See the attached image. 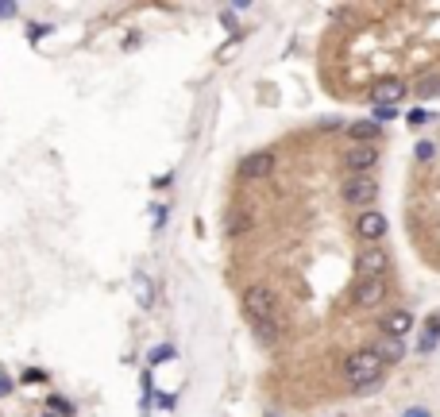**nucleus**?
Here are the masks:
<instances>
[{"label": "nucleus", "instance_id": "f257e3e1", "mask_svg": "<svg viewBox=\"0 0 440 417\" xmlns=\"http://www.w3.org/2000/svg\"><path fill=\"white\" fill-rule=\"evenodd\" d=\"M382 375H386V363L379 359L375 348H359L344 359V378H348L355 390H367V387H375V383H382Z\"/></svg>", "mask_w": 440, "mask_h": 417}, {"label": "nucleus", "instance_id": "f03ea898", "mask_svg": "<svg viewBox=\"0 0 440 417\" xmlns=\"http://www.w3.org/2000/svg\"><path fill=\"white\" fill-rule=\"evenodd\" d=\"M244 313L255 321H278V294L271 290V286H263V282H255V286H247L244 290Z\"/></svg>", "mask_w": 440, "mask_h": 417}, {"label": "nucleus", "instance_id": "7ed1b4c3", "mask_svg": "<svg viewBox=\"0 0 440 417\" xmlns=\"http://www.w3.org/2000/svg\"><path fill=\"white\" fill-rule=\"evenodd\" d=\"M344 201L352 205V209H371L375 197H379V182H375L371 174H348V182H344Z\"/></svg>", "mask_w": 440, "mask_h": 417}, {"label": "nucleus", "instance_id": "20e7f679", "mask_svg": "<svg viewBox=\"0 0 440 417\" xmlns=\"http://www.w3.org/2000/svg\"><path fill=\"white\" fill-rule=\"evenodd\" d=\"M386 247H379V243H371V247H363L359 255H355V274L359 278H382L386 274Z\"/></svg>", "mask_w": 440, "mask_h": 417}, {"label": "nucleus", "instance_id": "39448f33", "mask_svg": "<svg viewBox=\"0 0 440 417\" xmlns=\"http://www.w3.org/2000/svg\"><path fill=\"white\" fill-rule=\"evenodd\" d=\"M271 170H274V155H271V151H251L247 159H240V170H235V174L244 178V182H263Z\"/></svg>", "mask_w": 440, "mask_h": 417}, {"label": "nucleus", "instance_id": "423d86ee", "mask_svg": "<svg viewBox=\"0 0 440 417\" xmlns=\"http://www.w3.org/2000/svg\"><path fill=\"white\" fill-rule=\"evenodd\" d=\"M382 298H386V278H359L352 290V305H363V309L379 305Z\"/></svg>", "mask_w": 440, "mask_h": 417}, {"label": "nucleus", "instance_id": "0eeeda50", "mask_svg": "<svg viewBox=\"0 0 440 417\" xmlns=\"http://www.w3.org/2000/svg\"><path fill=\"white\" fill-rule=\"evenodd\" d=\"M355 232H359V240L375 243L386 236V213H375V209H367V213L355 216Z\"/></svg>", "mask_w": 440, "mask_h": 417}, {"label": "nucleus", "instance_id": "6e6552de", "mask_svg": "<svg viewBox=\"0 0 440 417\" xmlns=\"http://www.w3.org/2000/svg\"><path fill=\"white\" fill-rule=\"evenodd\" d=\"M375 163H379V147L355 143L352 151H348V170H352V174H371Z\"/></svg>", "mask_w": 440, "mask_h": 417}, {"label": "nucleus", "instance_id": "1a4fd4ad", "mask_svg": "<svg viewBox=\"0 0 440 417\" xmlns=\"http://www.w3.org/2000/svg\"><path fill=\"white\" fill-rule=\"evenodd\" d=\"M406 97V85H401V81H379V85H375V93H371V101L375 105H386V108H394L398 105V101Z\"/></svg>", "mask_w": 440, "mask_h": 417}, {"label": "nucleus", "instance_id": "9d476101", "mask_svg": "<svg viewBox=\"0 0 440 417\" xmlns=\"http://www.w3.org/2000/svg\"><path fill=\"white\" fill-rule=\"evenodd\" d=\"M413 329V317H410V313H390V317H386V321H382V336H406V332H410Z\"/></svg>", "mask_w": 440, "mask_h": 417}, {"label": "nucleus", "instance_id": "9b49d317", "mask_svg": "<svg viewBox=\"0 0 440 417\" xmlns=\"http://www.w3.org/2000/svg\"><path fill=\"white\" fill-rule=\"evenodd\" d=\"M379 132H382V128H379V124H371V120H355V124H348V136H352L355 143H367V147H375Z\"/></svg>", "mask_w": 440, "mask_h": 417}, {"label": "nucleus", "instance_id": "f8f14e48", "mask_svg": "<svg viewBox=\"0 0 440 417\" xmlns=\"http://www.w3.org/2000/svg\"><path fill=\"white\" fill-rule=\"evenodd\" d=\"M375 352H379L382 363H398V359L406 356V344H401L398 336H382V340H379V348H375Z\"/></svg>", "mask_w": 440, "mask_h": 417}, {"label": "nucleus", "instance_id": "ddd939ff", "mask_svg": "<svg viewBox=\"0 0 440 417\" xmlns=\"http://www.w3.org/2000/svg\"><path fill=\"white\" fill-rule=\"evenodd\" d=\"M255 336H259V344L274 348L278 336H282V321H255Z\"/></svg>", "mask_w": 440, "mask_h": 417}, {"label": "nucleus", "instance_id": "4468645a", "mask_svg": "<svg viewBox=\"0 0 440 417\" xmlns=\"http://www.w3.org/2000/svg\"><path fill=\"white\" fill-rule=\"evenodd\" d=\"M432 97H440V74L417 81V101H432Z\"/></svg>", "mask_w": 440, "mask_h": 417}, {"label": "nucleus", "instance_id": "2eb2a0df", "mask_svg": "<svg viewBox=\"0 0 440 417\" xmlns=\"http://www.w3.org/2000/svg\"><path fill=\"white\" fill-rule=\"evenodd\" d=\"M50 414H59V417H70V414H74V402H66V398H62V394H54V398H50Z\"/></svg>", "mask_w": 440, "mask_h": 417}, {"label": "nucleus", "instance_id": "dca6fc26", "mask_svg": "<svg viewBox=\"0 0 440 417\" xmlns=\"http://www.w3.org/2000/svg\"><path fill=\"white\" fill-rule=\"evenodd\" d=\"M224 228H228L232 236H240V232L247 228V216H244V213H232V216H228V224H224Z\"/></svg>", "mask_w": 440, "mask_h": 417}, {"label": "nucleus", "instance_id": "f3484780", "mask_svg": "<svg viewBox=\"0 0 440 417\" xmlns=\"http://www.w3.org/2000/svg\"><path fill=\"white\" fill-rule=\"evenodd\" d=\"M425 124H429V112H425V108H413V112H410V128L417 132V128H425Z\"/></svg>", "mask_w": 440, "mask_h": 417}, {"label": "nucleus", "instance_id": "a211bd4d", "mask_svg": "<svg viewBox=\"0 0 440 417\" xmlns=\"http://www.w3.org/2000/svg\"><path fill=\"white\" fill-rule=\"evenodd\" d=\"M386 120H394V108H386V105H375V124H386Z\"/></svg>", "mask_w": 440, "mask_h": 417}, {"label": "nucleus", "instance_id": "6ab92c4d", "mask_svg": "<svg viewBox=\"0 0 440 417\" xmlns=\"http://www.w3.org/2000/svg\"><path fill=\"white\" fill-rule=\"evenodd\" d=\"M425 336L440 340V313H432V317H429V325H425Z\"/></svg>", "mask_w": 440, "mask_h": 417}, {"label": "nucleus", "instance_id": "aec40b11", "mask_svg": "<svg viewBox=\"0 0 440 417\" xmlns=\"http://www.w3.org/2000/svg\"><path fill=\"white\" fill-rule=\"evenodd\" d=\"M43 35H50V23H35V28L28 31V39H43Z\"/></svg>", "mask_w": 440, "mask_h": 417}, {"label": "nucleus", "instance_id": "412c9836", "mask_svg": "<svg viewBox=\"0 0 440 417\" xmlns=\"http://www.w3.org/2000/svg\"><path fill=\"white\" fill-rule=\"evenodd\" d=\"M170 356H174V348H167V344H163V348L151 352V363H158V359H170Z\"/></svg>", "mask_w": 440, "mask_h": 417}, {"label": "nucleus", "instance_id": "4be33fe9", "mask_svg": "<svg viewBox=\"0 0 440 417\" xmlns=\"http://www.w3.org/2000/svg\"><path fill=\"white\" fill-rule=\"evenodd\" d=\"M417 159H421V163H429V159H432V143H417Z\"/></svg>", "mask_w": 440, "mask_h": 417}, {"label": "nucleus", "instance_id": "5701e85b", "mask_svg": "<svg viewBox=\"0 0 440 417\" xmlns=\"http://www.w3.org/2000/svg\"><path fill=\"white\" fill-rule=\"evenodd\" d=\"M4 394H12V378L0 371V398H4Z\"/></svg>", "mask_w": 440, "mask_h": 417}, {"label": "nucleus", "instance_id": "b1692460", "mask_svg": "<svg viewBox=\"0 0 440 417\" xmlns=\"http://www.w3.org/2000/svg\"><path fill=\"white\" fill-rule=\"evenodd\" d=\"M16 16V4H0V20H12Z\"/></svg>", "mask_w": 440, "mask_h": 417}, {"label": "nucleus", "instance_id": "393cba45", "mask_svg": "<svg viewBox=\"0 0 440 417\" xmlns=\"http://www.w3.org/2000/svg\"><path fill=\"white\" fill-rule=\"evenodd\" d=\"M401 417H429V409H406Z\"/></svg>", "mask_w": 440, "mask_h": 417}, {"label": "nucleus", "instance_id": "a878e982", "mask_svg": "<svg viewBox=\"0 0 440 417\" xmlns=\"http://www.w3.org/2000/svg\"><path fill=\"white\" fill-rule=\"evenodd\" d=\"M47 417H59V414H47Z\"/></svg>", "mask_w": 440, "mask_h": 417}]
</instances>
